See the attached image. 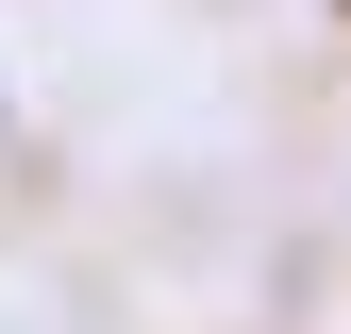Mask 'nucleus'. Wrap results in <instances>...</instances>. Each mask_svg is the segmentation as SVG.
<instances>
[{
  "instance_id": "1",
  "label": "nucleus",
  "mask_w": 351,
  "mask_h": 334,
  "mask_svg": "<svg viewBox=\"0 0 351 334\" xmlns=\"http://www.w3.org/2000/svg\"><path fill=\"white\" fill-rule=\"evenodd\" d=\"M335 17H351V0H335Z\"/></svg>"
}]
</instances>
